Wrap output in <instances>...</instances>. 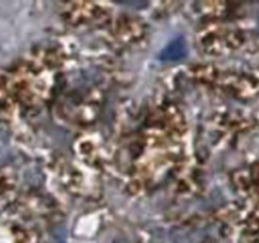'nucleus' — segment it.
<instances>
[{
    "mask_svg": "<svg viewBox=\"0 0 259 243\" xmlns=\"http://www.w3.org/2000/svg\"><path fill=\"white\" fill-rule=\"evenodd\" d=\"M186 42L182 38H177V39L172 40L161 53L162 60L166 61H175L179 58L184 57L186 55Z\"/></svg>",
    "mask_w": 259,
    "mask_h": 243,
    "instance_id": "obj_1",
    "label": "nucleus"
}]
</instances>
